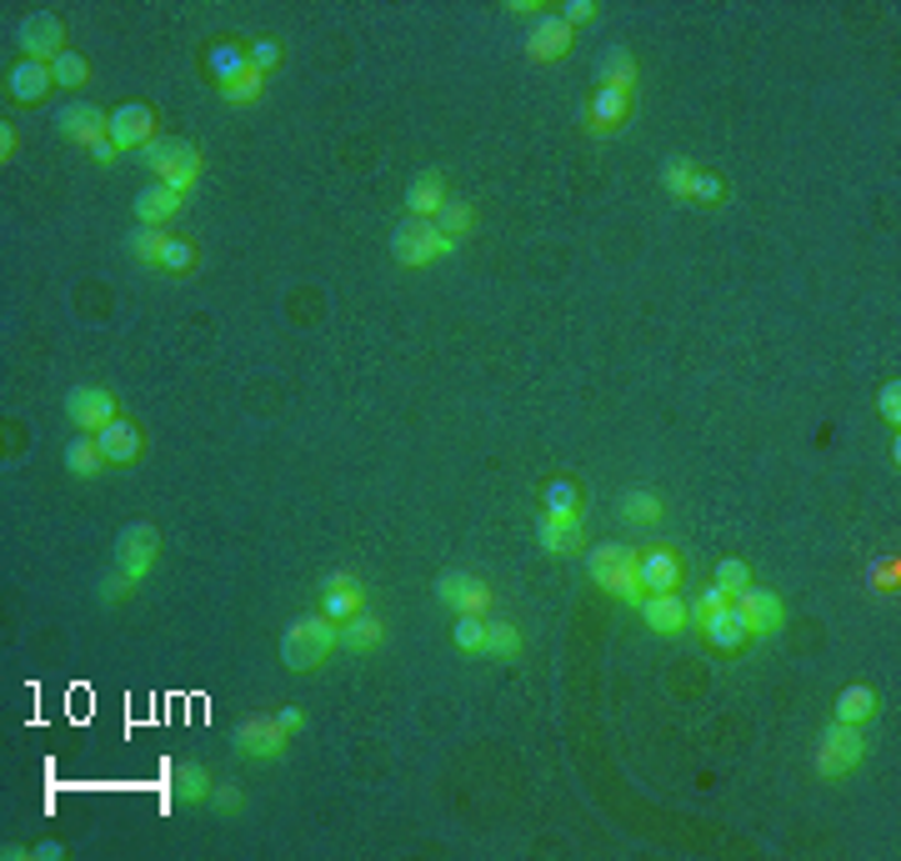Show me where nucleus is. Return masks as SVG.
Wrapping results in <instances>:
<instances>
[{"instance_id":"f257e3e1","label":"nucleus","mask_w":901,"mask_h":861,"mask_svg":"<svg viewBox=\"0 0 901 861\" xmlns=\"http://www.w3.org/2000/svg\"><path fill=\"white\" fill-rule=\"evenodd\" d=\"M336 646H341V622H331L326 611H315V616H301V622H291L281 632V666L305 676L326 661Z\"/></svg>"},{"instance_id":"f03ea898","label":"nucleus","mask_w":901,"mask_h":861,"mask_svg":"<svg viewBox=\"0 0 901 861\" xmlns=\"http://www.w3.org/2000/svg\"><path fill=\"white\" fill-rule=\"evenodd\" d=\"M587 571L601 591H611V596H621V601H636L641 606V596H646V586L636 581V546H621V541L591 546Z\"/></svg>"},{"instance_id":"7ed1b4c3","label":"nucleus","mask_w":901,"mask_h":861,"mask_svg":"<svg viewBox=\"0 0 901 861\" xmlns=\"http://www.w3.org/2000/svg\"><path fill=\"white\" fill-rule=\"evenodd\" d=\"M861 762H867V736H861V727L832 721V727H826L822 736H816V752H812L816 776L836 782V776H851Z\"/></svg>"},{"instance_id":"20e7f679","label":"nucleus","mask_w":901,"mask_h":861,"mask_svg":"<svg viewBox=\"0 0 901 861\" xmlns=\"http://www.w3.org/2000/svg\"><path fill=\"white\" fill-rule=\"evenodd\" d=\"M141 161L155 171L161 186L181 191V196L196 186V175H201V151L191 141H175V136H155V141L141 151Z\"/></svg>"},{"instance_id":"39448f33","label":"nucleus","mask_w":901,"mask_h":861,"mask_svg":"<svg viewBox=\"0 0 901 861\" xmlns=\"http://www.w3.org/2000/svg\"><path fill=\"white\" fill-rule=\"evenodd\" d=\"M391 256H396V266H406V271H421V266H431V261H441V256H451V240L436 230V220L406 216L401 226L391 230Z\"/></svg>"},{"instance_id":"423d86ee","label":"nucleus","mask_w":901,"mask_h":861,"mask_svg":"<svg viewBox=\"0 0 901 861\" xmlns=\"http://www.w3.org/2000/svg\"><path fill=\"white\" fill-rule=\"evenodd\" d=\"M155 551H161V536H155L151 521H131L126 531L116 536V571L131 577L136 586L146 581V571L155 567Z\"/></svg>"},{"instance_id":"0eeeda50","label":"nucleus","mask_w":901,"mask_h":861,"mask_svg":"<svg viewBox=\"0 0 901 861\" xmlns=\"http://www.w3.org/2000/svg\"><path fill=\"white\" fill-rule=\"evenodd\" d=\"M436 601H441L446 611H476V616H486L491 611V581H481L476 571H441L436 577Z\"/></svg>"},{"instance_id":"6e6552de","label":"nucleus","mask_w":901,"mask_h":861,"mask_svg":"<svg viewBox=\"0 0 901 861\" xmlns=\"http://www.w3.org/2000/svg\"><path fill=\"white\" fill-rule=\"evenodd\" d=\"M696 632L706 636V646H711V652H717V656H741L751 642H757V636H751V626H747V616H741V606H737V601H727V606H721V611H711V616H706V622L696 626Z\"/></svg>"},{"instance_id":"1a4fd4ad","label":"nucleus","mask_w":901,"mask_h":861,"mask_svg":"<svg viewBox=\"0 0 901 861\" xmlns=\"http://www.w3.org/2000/svg\"><path fill=\"white\" fill-rule=\"evenodd\" d=\"M286 742H291V731H286L276 717H250L230 731V746H236L240 756H256V762H276V756L286 752Z\"/></svg>"},{"instance_id":"9d476101","label":"nucleus","mask_w":901,"mask_h":861,"mask_svg":"<svg viewBox=\"0 0 901 861\" xmlns=\"http://www.w3.org/2000/svg\"><path fill=\"white\" fill-rule=\"evenodd\" d=\"M21 51L25 61H45L51 66L55 55H66V21L55 11H35L21 21Z\"/></svg>"},{"instance_id":"9b49d317","label":"nucleus","mask_w":901,"mask_h":861,"mask_svg":"<svg viewBox=\"0 0 901 861\" xmlns=\"http://www.w3.org/2000/svg\"><path fill=\"white\" fill-rule=\"evenodd\" d=\"M66 416H71L76 431H90V437H96L100 426H110L120 416L116 411V391H106V386H71Z\"/></svg>"},{"instance_id":"f8f14e48","label":"nucleus","mask_w":901,"mask_h":861,"mask_svg":"<svg viewBox=\"0 0 901 861\" xmlns=\"http://www.w3.org/2000/svg\"><path fill=\"white\" fill-rule=\"evenodd\" d=\"M110 141L116 151H146L155 141V110L146 100H126L110 110Z\"/></svg>"},{"instance_id":"ddd939ff","label":"nucleus","mask_w":901,"mask_h":861,"mask_svg":"<svg viewBox=\"0 0 901 861\" xmlns=\"http://www.w3.org/2000/svg\"><path fill=\"white\" fill-rule=\"evenodd\" d=\"M641 616H646V626H652L656 636H682L686 626H691V601L682 596V591H646L641 596Z\"/></svg>"},{"instance_id":"4468645a","label":"nucleus","mask_w":901,"mask_h":861,"mask_svg":"<svg viewBox=\"0 0 901 861\" xmlns=\"http://www.w3.org/2000/svg\"><path fill=\"white\" fill-rule=\"evenodd\" d=\"M731 601H737V606H741V616H747L751 636H771V632H782V622H786V606H782V596H776V591H766V586H741V591H731Z\"/></svg>"},{"instance_id":"2eb2a0df","label":"nucleus","mask_w":901,"mask_h":861,"mask_svg":"<svg viewBox=\"0 0 901 861\" xmlns=\"http://www.w3.org/2000/svg\"><path fill=\"white\" fill-rule=\"evenodd\" d=\"M626 120H631V90L597 86V96H591V106H587V131L597 136V141H607V136H616Z\"/></svg>"},{"instance_id":"dca6fc26","label":"nucleus","mask_w":901,"mask_h":861,"mask_svg":"<svg viewBox=\"0 0 901 861\" xmlns=\"http://www.w3.org/2000/svg\"><path fill=\"white\" fill-rule=\"evenodd\" d=\"M96 441H100V456H106V466H136V461H141V451H146L141 426L126 421V416H116L110 426H100Z\"/></svg>"},{"instance_id":"f3484780","label":"nucleus","mask_w":901,"mask_h":861,"mask_svg":"<svg viewBox=\"0 0 901 861\" xmlns=\"http://www.w3.org/2000/svg\"><path fill=\"white\" fill-rule=\"evenodd\" d=\"M682 557H676L672 546H646V551H636V581L646 591H676L682 586Z\"/></svg>"},{"instance_id":"a211bd4d","label":"nucleus","mask_w":901,"mask_h":861,"mask_svg":"<svg viewBox=\"0 0 901 861\" xmlns=\"http://www.w3.org/2000/svg\"><path fill=\"white\" fill-rule=\"evenodd\" d=\"M571 45H576V31L561 21V15H551V11H546L541 21L532 25V35H526V55H532V61H541V66H546V61H561Z\"/></svg>"},{"instance_id":"6ab92c4d","label":"nucleus","mask_w":901,"mask_h":861,"mask_svg":"<svg viewBox=\"0 0 901 861\" xmlns=\"http://www.w3.org/2000/svg\"><path fill=\"white\" fill-rule=\"evenodd\" d=\"M55 86L51 66L45 61H15L11 76H6V96L15 100V106H35V100H45Z\"/></svg>"},{"instance_id":"aec40b11","label":"nucleus","mask_w":901,"mask_h":861,"mask_svg":"<svg viewBox=\"0 0 901 861\" xmlns=\"http://www.w3.org/2000/svg\"><path fill=\"white\" fill-rule=\"evenodd\" d=\"M321 611H326L331 622H346V616L366 611V591H361V581L351 577V571H331L326 586H321Z\"/></svg>"},{"instance_id":"412c9836","label":"nucleus","mask_w":901,"mask_h":861,"mask_svg":"<svg viewBox=\"0 0 901 861\" xmlns=\"http://www.w3.org/2000/svg\"><path fill=\"white\" fill-rule=\"evenodd\" d=\"M55 120H61V136L76 141V146H86V151L110 136V110H96V106H66Z\"/></svg>"},{"instance_id":"4be33fe9","label":"nucleus","mask_w":901,"mask_h":861,"mask_svg":"<svg viewBox=\"0 0 901 861\" xmlns=\"http://www.w3.org/2000/svg\"><path fill=\"white\" fill-rule=\"evenodd\" d=\"M131 211H136V220H141V226L165 230V226H171V220L185 211V196H181V191H171V186H161V181H155V186H146L141 196H136V206H131Z\"/></svg>"},{"instance_id":"5701e85b","label":"nucleus","mask_w":901,"mask_h":861,"mask_svg":"<svg viewBox=\"0 0 901 861\" xmlns=\"http://www.w3.org/2000/svg\"><path fill=\"white\" fill-rule=\"evenodd\" d=\"M451 201L446 191V175L441 171H421L411 175V186H406V216H421V220H436V211Z\"/></svg>"},{"instance_id":"b1692460","label":"nucleus","mask_w":901,"mask_h":861,"mask_svg":"<svg viewBox=\"0 0 901 861\" xmlns=\"http://www.w3.org/2000/svg\"><path fill=\"white\" fill-rule=\"evenodd\" d=\"M536 541H541L546 557H576V551H587L581 521H556V516H541V521H536Z\"/></svg>"},{"instance_id":"393cba45","label":"nucleus","mask_w":901,"mask_h":861,"mask_svg":"<svg viewBox=\"0 0 901 861\" xmlns=\"http://www.w3.org/2000/svg\"><path fill=\"white\" fill-rule=\"evenodd\" d=\"M206 71H211L216 86H230V80H240L250 71V51L240 41H216L211 45V55H206Z\"/></svg>"},{"instance_id":"a878e982","label":"nucleus","mask_w":901,"mask_h":861,"mask_svg":"<svg viewBox=\"0 0 901 861\" xmlns=\"http://www.w3.org/2000/svg\"><path fill=\"white\" fill-rule=\"evenodd\" d=\"M211 772L201 762H181V766H171V792H175V801L181 807H201V801H211Z\"/></svg>"},{"instance_id":"bb28decb","label":"nucleus","mask_w":901,"mask_h":861,"mask_svg":"<svg viewBox=\"0 0 901 861\" xmlns=\"http://www.w3.org/2000/svg\"><path fill=\"white\" fill-rule=\"evenodd\" d=\"M380 642H386V622H380L376 611H356V616L341 622V646L346 652H376Z\"/></svg>"},{"instance_id":"cd10ccee","label":"nucleus","mask_w":901,"mask_h":861,"mask_svg":"<svg viewBox=\"0 0 901 861\" xmlns=\"http://www.w3.org/2000/svg\"><path fill=\"white\" fill-rule=\"evenodd\" d=\"M541 516H556V521H581V516H587V496H581V486H576L571 476H556L551 486H546V512Z\"/></svg>"},{"instance_id":"c85d7f7f","label":"nucleus","mask_w":901,"mask_h":861,"mask_svg":"<svg viewBox=\"0 0 901 861\" xmlns=\"http://www.w3.org/2000/svg\"><path fill=\"white\" fill-rule=\"evenodd\" d=\"M66 471H71L76 481H90V476H100V471H106L100 441L90 437V431H76V437H71V446H66Z\"/></svg>"},{"instance_id":"c756f323","label":"nucleus","mask_w":901,"mask_h":861,"mask_svg":"<svg viewBox=\"0 0 901 861\" xmlns=\"http://www.w3.org/2000/svg\"><path fill=\"white\" fill-rule=\"evenodd\" d=\"M597 86H621V90L636 86V61H631L626 45H607L597 55Z\"/></svg>"},{"instance_id":"7c9ffc66","label":"nucleus","mask_w":901,"mask_h":861,"mask_svg":"<svg viewBox=\"0 0 901 861\" xmlns=\"http://www.w3.org/2000/svg\"><path fill=\"white\" fill-rule=\"evenodd\" d=\"M832 711H836V721H847V727H867V721L877 717V691L857 681V687H847L841 697H836Z\"/></svg>"},{"instance_id":"2f4dec72","label":"nucleus","mask_w":901,"mask_h":861,"mask_svg":"<svg viewBox=\"0 0 901 861\" xmlns=\"http://www.w3.org/2000/svg\"><path fill=\"white\" fill-rule=\"evenodd\" d=\"M436 230H441L451 246H457V240H466L471 230H476V211H471V201H461V196L446 201V206L436 211Z\"/></svg>"},{"instance_id":"473e14b6","label":"nucleus","mask_w":901,"mask_h":861,"mask_svg":"<svg viewBox=\"0 0 901 861\" xmlns=\"http://www.w3.org/2000/svg\"><path fill=\"white\" fill-rule=\"evenodd\" d=\"M621 516H626L631 526H656L666 516V502L656 496V491H646V486H631L626 496H621Z\"/></svg>"},{"instance_id":"72a5a7b5","label":"nucleus","mask_w":901,"mask_h":861,"mask_svg":"<svg viewBox=\"0 0 901 861\" xmlns=\"http://www.w3.org/2000/svg\"><path fill=\"white\" fill-rule=\"evenodd\" d=\"M486 652L496 656V661H516V656H522V632H516V622L486 616Z\"/></svg>"},{"instance_id":"f704fd0d","label":"nucleus","mask_w":901,"mask_h":861,"mask_svg":"<svg viewBox=\"0 0 901 861\" xmlns=\"http://www.w3.org/2000/svg\"><path fill=\"white\" fill-rule=\"evenodd\" d=\"M451 642H457V652L481 656V652H486V616H476V611H461L457 622H451Z\"/></svg>"},{"instance_id":"c9c22d12","label":"nucleus","mask_w":901,"mask_h":861,"mask_svg":"<svg viewBox=\"0 0 901 861\" xmlns=\"http://www.w3.org/2000/svg\"><path fill=\"white\" fill-rule=\"evenodd\" d=\"M691 175H696V165L686 161V155H672V161L662 165V186H666V196H672V201H691Z\"/></svg>"},{"instance_id":"e433bc0d","label":"nucleus","mask_w":901,"mask_h":861,"mask_svg":"<svg viewBox=\"0 0 901 861\" xmlns=\"http://www.w3.org/2000/svg\"><path fill=\"white\" fill-rule=\"evenodd\" d=\"M51 76H55V86L76 90V86H86L90 80V61L86 55H76V51H66V55H55L51 61Z\"/></svg>"},{"instance_id":"4c0bfd02","label":"nucleus","mask_w":901,"mask_h":861,"mask_svg":"<svg viewBox=\"0 0 901 861\" xmlns=\"http://www.w3.org/2000/svg\"><path fill=\"white\" fill-rule=\"evenodd\" d=\"M867 586L877 591V596H897L901 591V557H877L871 561V571H867Z\"/></svg>"},{"instance_id":"58836bf2","label":"nucleus","mask_w":901,"mask_h":861,"mask_svg":"<svg viewBox=\"0 0 901 861\" xmlns=\"http://www.w3.org/2000/svg\"><path fill=\"white\" fill-rule=\"evenodd\" d=\"M165 230H155V226H141V230H131V256L141 266H161V251H165Z\"/></svg>"},{"instance_id":"ea45409f","label":"nucleus","mask_w":901,"mask_h":861,"mask_svg":"<svg viewBox=\"0 0 901 861\" xmlns=\"http://www.w3.org/2000/svg\"><path fill=\"white\" fill-rule=\"evenodd\" d=\"M161 271L191 276V271H196V246H191L185 236H171V240H165V251H161Z\"/></svg>"},{"instance_id":"a19ab883","label":"nucleus","mask_w":901,"mask_h":861,"mask_svg":"<svg viewBox=\"0 0 901 861\" xmlns=\"http://www.w3.org/2000/svg\"><path fill=\"white\" fill-rule=\"evenodd\" d=\"M261 90H266V76H261V71H256V66H250L240 80H230V86H221V96H226L230 106H256V100H261Z\"/></svg>"},{"instance_id":"79ce46f5","label":"nucleus","mask_w":901,"mask_h":861,"mask_svg":"<svg viewBox=\"0 0 901 861\" xmlns=\"http://www.w3.org/2000/svg\"><path fill=\"white\" fill-rule=\"evenodd\" d=\"M691 201L696 206H721V201H727V181L711 175V171H696L691 175Z\"/></svg>"},{"instance_id":"37998d69","label":"nucleus","mask_w":901,"mask_h":861,"mask_svg":"<svg viewBox=\"0 0 901 861\" xmlns=\"http://www.w3.org/2000/svg\"><path fill=\"white\" fill-rule=\"evenodd\" d=\"M727 601H731V591L721 586V581H711V586H706L701 596L691 601V626H701L706 616H711V611H721V606H727Z\"/></svg>"},{"instance_id":"c03bdc74","label":"nucleus","mask_w":901,"mask_h":861,"mask_svg":"<svg viewBox=\"0 0 901 861\" xmlns=\"http://www.w3.org/2000/svg\"><path fill=\"white\" fill-rule=\"evenodd\" d=\"M250 66L261 71V76H271L276 66H281V41H271V35H261V41H250Z\"/></svg>"},{"instance_id":"a18cd8bd","label":"nucleus","mask_w":901,"mask_h":861,"mask_svg":"<svg viewBox=\"0 0 901 861\" xmlns=\"http://www.w3.org/2000/svg\"><path fill=\"white\" fill-rule=\"evenodd\" d=\"M877 416L891 426V431H901V381H887L877 391Z\"/></svg>"},{"instance_id":"49530a36","label":"nucleus","mask_w":901,"mask_h":861,"mask_svg":"<svg viewBox=\"0 0 901 861\" xmlns=\"http://www.w3.org/2000/svg\"><path fill=\"white\" fill-rule=\"evenodd\" d=\"M717 581H721L727 591H741V586H751V567H747L741 557H721V561H717Z\"/></svg>"},{"instance_id":"de8ad7c7","label":"nucleus","mask_w":901,"mask_h":861,"mask_svg":"<svg viewBox=\"0 0 901 861\" xmlns=\"http://www.w3.org/2000/svg\"><path fill=\"white\" fill-rule=\"evenodd\" d=\"M556 15H561V21L576 31V25L597 21V15H601V6H597V0H566V6H561V11H556Z\"/></svg>"},{"instance_id":"09e8293b","label":"nucleus","mask_w":901,"mask_h":861,"mask_svg":"<svg viewBox=\"0 0 901 861\" xmlns=\"http://www.w3.org/2000/svg\"><path fill=\"white\" fill-rule=\"evenodd\" d=\"M211 807L216 811H240V786L236 782H216L211 786Z\"/></svg>"},{"instance_id":"8fccbe9b","label":"nucleus","mask_w":901,"mask_h":861,"mask_svg":"<svg viewBox=\"0 0 901 861\" xmlns=\"http://www.w3.org/2000/svg\"><path fill=\"white\" fill-rule=\"evenodd\" d=\"M131 591H136L131 577H120V571H110V577H106V601H126Z\"/></svg>"},{"instance_id":"3c124183","label":"nucleus","mask_w":901,"mask_h":861,"mask_svg":"<svg viewBox=\"0 0 901 861\" xmlns=\"http://www.w3.org/2000/svg\"><path fill=\"white\" fill-rule=\"evenodd\" d=\"M15 151H21V136H15V126L6 120V126H0V161L11 165V161H15Z\"/></svg>"},{"instance_id":"603ef678","label":"nucleus","mask_w":901,"mask_h":861,"mask_svg":"<svg viewBox=\"0 0 901 861\" xmlns=\"http://www.w3.org/2000/svg\"><path fill=\"white\" fill-rule=\"evenodd\" d=\"M276 721H281V727L296 736V731L305 727V711H301V707H281V711H276Z\"/></svg>"},{"instance_id":"864d4df0","label":"nucleus","mask_w":901,"mask_h":861,"mask_svg":"<svg viewBox=\"0 0 901 861\" xmlns=\"http://www.w3.org/2000/svg\"><path fill=\"white\" fill-rule=\"evenodd\" d=\"M506 11H511V15H532V21H541V15H546L541 6H536V0H511Z\"/></svg>"},{"instance_id":"5fc2aeb1","label":"nucleus","mask_w":901,"mask_h":861,"mask_svg":"<svg viewBox=\"0 0 901 861\" xmlns=\"http://www.w3.org/2000/svg\"><path fill=\"white\" fill-rule=\"evenodd\" d=\"M90 155H96L100 165H110V161H116L120 151H116V141H110V136H106V141H96V146H90Z\"/></svg>"},{"instance_id":"6e6d98bb","label":"nucleus","mask_w":901,"mask_h":861,"mask_svg":"<svg viewBox=\"0 0 901 861\" xmlns=\"http://www.w3.org/2000/svg\"><path fill=\"white\" fill-rule=\"evenodd\" d=\"M35 857H41V861H61V857H66V847H61V841H45V847H35Z\"/></svg>"},{"instance_id":"4d7b16f0","label":"nucleus","mask_w":901,"mask_h":861,"mask_svg":"<svg viewBox=\"0 0 901 861\" xmlns=\"http://www.w3.org/2000/svg\"><path fill=\"white\" fill-rule=\"evenodd\" d=\"M0 857H6V861H21V857H31V851L15 847V841H6V847H0Z\"/></svg>"}]
</instances>
